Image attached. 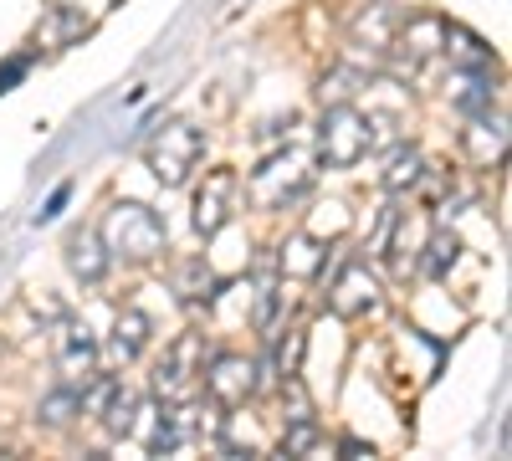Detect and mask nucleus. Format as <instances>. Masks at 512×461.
Instances as JSON below:
<instances>
[{"mask_svg": "<svg viewBox=\"0 0 512 461\" xmlns=\"http://www.w3.org/2000/svg\"><path fill=\"white\" fill-rule=\"evenodd\" d=\"M400 16H405V11H395L390 0H369V6H359L354 21H349V47H354V57H369V67L390 57L395 31H400Z\"/></svg>", "mask_w": 512, "mask_h": 461, "instance_id": "obj_11", "label": "nucleus"}, {"mask_svg": "<svg viewBox=\"0 0 512 461\" xmlns=\"http://www.w3.org/2000/svg\"><path fill=\"white\" fill-rule=\"evenodd\" d=\"M77 415H82V390L77 385H62V390H52L47 400L36 405V421L47 426V431H67Z\"/></svg>", "mask_w": 512, "mask_h": 461, "instance_id": "obj_25", "label": "nucleus"}, {"mask_svg": "<svg viewBox=\"0 0 512 461\" xmlns=\"http://www.w3.org/2000/svg\"><path fill=\"white\" fill-rule=\"evenodd\" d=\"M461 154L472 159V170H502V164H507V113H502V108L466 113Z\"/></svg>", "mask_w": 512, "mask_h": 461, "instance_id": "obj_12", "label": "nucleus"}, {"mask_svg": "<svg viewBox=\"0 0 512 461\" xmlns=\"http://www.w3.org/2000/svg\"><path fill=\"white\" fill-rule=\"evenodd\" d=\"M456 251H461L456 231H451V226H431V231L420 236V251H415V272H425V277H446V272L456 267Z\"/></svg>", "mask_w": 512, "mask_h": 461, "instance_id": "obj_20", "label": "nucleus"}, {"mask_svg": "<svg viewBox=\"0 0 512 461\" xmlns=\"http://www.w3.org/2000/svg\"><path fill=\"white\" fill-rule=\"evenodd\" d=\"M323 267H328V241L313 231H292L277 246V272L292 282H313V277H323Z\"/></svg>", "mask_w": 512, "mask_h": 461, "instance_id": "obj_15", "label": "nucleus"}, {"mask_svg": "<svg viewBox=\"0 0 512 461\" xmlns=\"http://www.w3.org/2000/svg\"><path fill=\"white\" fill-rule=\"evenodd\" d=\"M451 67H497V52L487 47V41L482 36H472V31H466V26H446V52H441Z\"/></svg>", "mask_w": 512, "mask_h": 461, "instance_id": "obj_23", "label": "nucleus"}, {"mask_svg": "<svg viewBox=\"0 0 512 461\" xmlns=\"http://www.w3.org/2000/svg\"><path fill=\"white\" fill-rule=\"evenodd\" d=\"M379 277L364 267V262H344L338 267V277L328 282V308H333V318H369V313H379Z\"/></svg>", "mask_w": 512, "mask_h": 461, "instance_id": "obj_14", "label": "nucleus"}, {"mask_svg": "<svg viewBox=\"0 0 512 461\" xmlns=\"http://www.w3.org/2000/svg\"><path fill=\"white\" fill-rule=\"evenodd\" d=\"M139 410H144V405H139ZM144 415H149V421H134V431H128V436H139L149 456H175L180 446H190V441L200 436V400H190V405H164V400H154Z\"/></svg>", "mask_w": 512, "mask_h": 461, "instance_id": "obj_6", "label": "nucleus"}, {"mask_svg": "<svg viewBox=\"0 0 512 461\" xmlns=\"http://www.w3.org/2000/svg\"><path fill=\"white\" fill-rule=\"evenodd\" d=\"M98 339H93V328L88 323H82V318H57V374H62V385H88L93 380V374H98Z\"/></svg>", "mask_w": 512, "mask_h": 461, "instance_id": "obj_10", "label": "nucleus"}, {"mask_svg": "<svg viewBox=\"0 0 512 461\" xmlns=\"http://www.w3.org/2000/svg\"><path fill=\"white\" fill-rule=\"evenodd\" d=\"M364 88H369V72H364L359 62H344V67L323 72V82H318V98H323V108H328V103H354Z\"/></svg>", "mask_w": 512, "mask_h": 461, "instance_id": "obj_24", "label": "nucleus"}, {"mask_svg": "<svg viewBox=\"0 0 512 461\" xmlns=\"http://www.w3.org/2000/svg\"><path fill=\"white\" fill-rule=\"evenodd\" d=\"M333 451H338V456H349V461H369V456H374V446H369V441H359V436L333 441Z\"/></svg>", "mask_w": 512, "mask_h": 461, "instance_id": "obj_30", "label": "nucleus"}, {"mask_svg": "<svg viewBox=\"0 0 512 461\" xmlns=\"http://www.w3.org/2000/svg\"><path fill=\"white\" fill-rule=\"evenodd\" d=\"M169 287L180 292V303H190V308H205V303H216V292L226 287L216 272L205 267V257H195V262H180L175 272H169Z\"/></svg>", "mask_w": 512, "mask_h": 461, "instance_id": "obj_19", "label": "nucleus"}, {"mask_svg": "<svg viewBox=\"0 0 512 461\" xmlns=\"http://www.w3.org/2000/svg\"><path fill=\"white\" fill-rule=\"evenodd\" d=\"M420 175H425V154H420L415 144H395V149H390V159H384L379 185L390 190V195H415Z\"/></svg>", "mask_w": 512, "mask_h": 461, "instance_id": "obj_21", "label": "nucleus"}, {"mask_svg": "<svg viewBox=\"0 0 512 461\" xmlns=\"http://www.w3.org/2000/svg\"><path fill=\"white\" fill-rule=\"evenodd\" d=\"M26 72H31V57H11L6 67H0V93H11Z\"/></svg>", "mask_w": 512, "mask_h": 461, "instance_id": "obj_29", "label": "nucleus"}, {"mask_svg": "<svg viewBox=\"0 0 512 461\" xmlns=\"http://www.w3.org/2000/svg\"><path fill=\"white\" fill-rule=\"evenodd\" d=\"M200 369H205V339L200 333H180L175 344L164 349V359L149 374V390L164 405H190L200 400Z\"/></svg>", "mask_w": 512, "mask_h": 461, "instance_id": "obj_5", "label": "nucleus"}, {"mask_svg": "<svg viewBox=\"0 0 512 461\" xmlns=\"http://www.w3.org/2000/svg\"><path fill=\"white\" fill-rule=\"evenodd\" d=\"M308 185H313V154H303V149H277V154H267V159L251 170V180H246L241 195L256 205V211H287L292 200L308 195Z\"/></svg>", "mask_w": 512, "mask_h": 461, "instance_id": "obj_3", "label": "nucleus"}, {"mask_svg": "<svg viewBox=\"0 0 512 461\" xmlns=\"http://www.w3.org/2000/svg\"><path fill=\"white\" fill-rule=\"evenodd\" d=\"M41 47H72L77 36H88V16H77V11H67V6H52V16L41 21Z\"/></svg>", "mask_w": 512, "mask_h": 461, "instance_id": "obj_26", "label": "nucleus"}, {"mask_svg": "<svg viewBox=\"0 0 512 461\" xmlns=\"http://www.w3.org/2000/svg\"><path fill=\"white\" fill-rule=\"evenodd\" d=\"M139 405H144V400H139V390H128L123 380H98V374H93V380L82 385V410H93L113 441H123L128 431H134Z\"/></svg>", "mask_w": 512, "mask_h": 461, "instance_id": "obj_9", "label": "nucleus"}, {"mask_svg": "<svg viewBox=\"0 0 512 461\" xmlns=\"http://www.w3.org/2000/svg\"><path fill=\"white\" fill-rule=\"evenodd\" d=\"M446 98L456 103L461 118L477 113V108H492V67H451Z\"/></svg>", "mask_w": 512, "mask_h": 461, "instance_id": "obj_18", "label": "nucleus"}, {"mask_svg": "<svg viewBox=\"0 0 512 461\" xmlns=\"http://www.w3.org/2000/svg\"><path fill=\"white\" fill-rule=\"evenodd\" d=\"M236 211H241V175L231 170V164H216L205 180H200V190H195V231L210 241V236H221L231 221H236Z\"/></svg>", "mask_w": 512, "mask_h": 461, "instance_id": "obj_8", "label": "nucleus"}, {"mask_svg": "<svg viewBox=\"0 0 512 461\" xmlns=\"http://www.w3.org/2000/svg\"><path fill=\"white\" fill-rule=\"evenodd\" d=\"M446 16H436V11H420V16H400V31H395V47H390V57H400L410 72L415 67H425V62H441V52H446Z\"/></svg>", "mask_w": 512, "mask_h": 461, "instance_id": "obj_13", "label": "nucleus"}, {"mask_svg": "<svg viewBox=\"0 0 512 461\" xmlns=\"http://www.w3.org/2000/svg\"><path fill=\"white\" fill-rule=\"evenodd\" d=\"M313 211H318V216L303 226V231H313V236H344V231L354 226V216H349L344 200H318Z\"/></svg>", "mask_w": 512, "mask_h": 461, "instance_id": "obj_27", "label": "nucleus"}, {"mask_svg": "<svg viewBox=\"0 0 512 461\" xmlns=\"http://www.w3.org/2000/svg\"><path fill=\"white\" fill-rule=\"evenodd\" d=\"M98 236H103L113 262H134V267L164 257V246H169V226L159 221V211H149L139 200H113L103 211Z\"/></svg>", "mask_w": 512, "mask_h": 461, "instance_id": "obj_2", "label": "nucleus"}, {"mask_svg": "<svg viewBox=\"0 0 512 461\" xmlns=\"http://www.w3.org/2000/svg\"><path fill=\"white\" fill-rule=\"evenodd\" d=\"M67 267H72V277L82 282V287H98L103 277H108V267H113V257H108V246H103V236L98 231H88V226H77L72 236H67Z\"/></svg>", "mask_w": 512, "mask_h": 461, "instance_id": "obj_16", "label": "nucleus"}, {"mask_svg": "<svg viewBox=\"0 0 512 461\" xmlns=\"http://www.w3.org/2000/svg\"><path fill=\"white\" fill-rule=\"evenodd\" d=\"M200 154H205V129L190 118H175V123H164V129L149 139L144 159H149V170L164 190H180L190 185V175L200 170Z\"/></svg>", "mask_w": 512, "mask_h": 461, "instance_id": "obj_4", "label": "nucleus"}, {"mask_svg": "<svg viewBox=\"0 0 512 461\" xmlns=\"http://www.w3.org/2000/svg\"><path fill=\"white\" fill-rule=\"evenodd\" d=\"M149 333H154V323H149V313H139V308H123L118 318H113V339H108V364H118V369H128L144 349H149Z\"/></svg>", "mask_w": 512, "mask_h": 461, "instance_id": "obj_17", "label": "nucleus"}, {"mask_svg": "<svg viewBox=\"0 0 512 461\" xmlns=\"http://www.w3.org/2000/svg\"><path fill=\"white\" fill-rule=\"evenodd\" d=\"M200 395L216 410H241L256 395V359H246V354H205Z\"/></svg>", "mask_w": 512, "mask_h": 461, "instance_id": "obj_7", "label": "nucleus"}, {"mask_svg": "<svg viewBox=\"0 0 512 461\" xmlns=\"http://www.w3.org/2000/svg\"><path fill=\"white\" fill-rule=\"evenodd\" d=\"M303 349H308V333L303 328H287V339L277 344V380H297L303 374Z\"/></svg>", "mask_w": 512, "mask_h": 461, "instance_id": "obj_28", "label": "nucleus"}, {"mask_svg": "<svg viewBox=\"0 0 512 461\" xmlns=\"http://www.w3.org/2000/svg\"><path fill=\"white\" fill-rule=\"evenodd\" d=\"M379 129H390L384 113H364L354 103H328L318 123V164L323 170H354L379 149Z\"/></svg>", "mask_w": 512, "mask_h": 461, "instance_id": "obj_1", "label": "nucleus"}, {"mask_svg": "<svg viewBox=\"0 0 512 461\" xmlns=\"http://www.w3.org/2000/svg\"><path fill=\"white\" fill-rule=\"evenodd\" d=\"M62 205H67V185H57V190H52V200L41 205V216H36V221H52V216L62 211Z\"/></svg>", "mask_w": 512, "mask_h": 461, "instance_id": "obj_31", "label": "nucleus"}, {"mask_svg": "<svg viewBox=\"0 0 512 461\" xmlns=\"http://www.w3.org/2000/svg\"><path fill=\"white\" fill-rule=\"evenodd\" d=\"M333 441L323 436L318 415H287V431H282V456H328Z\"/></svg>", "mask_w": 512, "mask_h": 461, "instance_id": "obj_22", "label": "nucleus"}]
</instances>
